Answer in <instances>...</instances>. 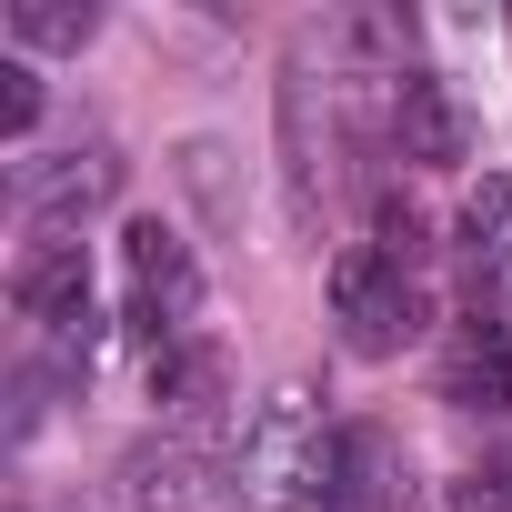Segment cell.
Segmentation results:
<instances>
[{"instance_id": "6da1fadb", "label": "cell", "mask_w": 512, "mask_h": 512, "mask_svg": "<svg viewBox=\"0 0 512 512\" xmlns=\"http://www.w3.org/2000/svg\"><path fill=\"white\" fill-rule=\"evenodd\" d=\"M332 442H342V422L322 412V392L282 382L231 442V502L241 512H312L332 482Z\"/></svg>"}, {"instance_id": "7a4b0ae2", "label": "cell", "mask_w": 512, "mask_h": 512, "mask_svg": "<svg viewBox=\"0 0 512 512\" xmlns=\"http://www.w3.org/2000/svg\"><path fill=\"white\" fill-rule=\"evenodd\" d=\"M332 322H342V352H362V362H392V352H402V342H422V322H432V302H422V272H402L392 251L352 241L342 262H332Z\"/></svg>"}, {"instance_id": "3957f363", "label": "cell", "mask_w": 512, "mask_h": 512, "mask_svg": "<svg viewBox=\"0 0 512 512\" xmlns=\"http://www.w3.org/2000/svg\"><path fill=\"white\" fill-rule=\"evenodd\" d=\"M121 272H131V332L151 342V362L171 342H191V322H201V262H191V241L171 221H131L121 231Z\"/></svg>"}, {"instance_id": "277c9868", "label": "cell", "mask_w": 512, "mask_h": 512, "mask_svg": "<svg viewBox=\"0 0 512 512\" xmlns=\"http://www.w3.org/2000/svg\"><path fill=\"white\" fill-rule=\"evenodd\" d=\"M11 302L31 332H51L61 352L91 362V262H81L71 231H31V251L11 262Z\"/></svg>"}, {"instance_id": "5b68a950", "label": "cell", "mask_w": 512, "mask_h": 512, "mask_svg": "<svg viewBox=\"0 0 512 512\" xmlns=\"http://www.w3.org/2000/svg\"><path fill=\"white\" fill-rule=\"evenodd\" d=\"M121 191V161L91 141V151H51V161H21V181H11V201H21V221L31 231H71L81 211H101Z\"/></svg>"}, {"instance_id": "8992f818", "label": "cell", "mask_w": 512, "mask_h": 512, "mask_svg": "<svg viewBox=\"0 0 512 512\" xmlns=\"http://www.w3.org/2000/svg\"><path fill=\"white\" fill-rule=\"evenodd\" d=\"M402 502H412V472H402L392 432H382V422H342V442H332V482H322L312 512H402Z\"/></svg>"}, {"instance_id": "52a82bcc", "label": "cell", "mask_w": 512, "mask_h": 512, "mask_svg": "<svg viewBox=\"0 0 512 512\" xmlns=\"http://www.w3.org/2000/svg\"><path fill=\"white\" fill-rule=\"evenodd\" d=\"M442 402H462V412H512V322H502V312L452 322V342H442Z\"/></svg>"}, {"instance_id": "ba28073f", "label": "cell", "mask_w": 512, "mask_h": 512, "mask_svg": "<svg viewBox=\"0 0 512 512\" xmlns=\"http://www.w3.org/2000/svg\"><path fill=\"white\" fill-rule=\"evenodd\" d=\"M452 251H462V292H472V312H502V302H512V181H482V191L462 201Z\"/></svg>"}, {"instance_id": "9c48e42d", "label": "cell", "mask_w": 512, "mask_h": 512, "mask_svg": "<svg viewBox=\"0 0 512 512\" xmlns=\"http://www.w3.org/2000/svg\"><path fill=\"white\" fill-rule=\"evenodd\" d=\"M392 141H402V161H422V171L462 161V111H452V91H442L432 71H402V81H392Z\"/></svg>"}, {"instance_id": "30bf717a", "label": "cell", "mask_w": 512, "mask_h": 512, "mask_svg": "<svg viewBox=\"0 0 512 512\" xmlns=\"http://www.w3.org/2000/svg\"><path fill=\"white\" fill-rule=\"evenodd\" d=\"M121 502H131V512H191V502H201V452H191V432L131 442V452H121Z\"/></svg>"}, {"instance_id": "8fae6325", "label": "cell", "mask_w": 512, "mask_h": 512, "mask_svg": "<svg viewBox=\"0 0 512 512\" xmlns=\"http://www.w3.org/2000/svg\"><path fill=\"white\" fill-rule=\"evenodd\" d=\"M151 402H161V422L171 432H201L211 422V402H221V352L191 332V342H171L161 362H151Z\"/></svg>"}, {"instance_id": "7c38bea8", "label": "cell", "mask_w": 512, "mask_h": 512, "mask_svg": "<svg viewBox=\"0 0 512 512\" xmlns=\"http://www.w3.org/2000/svg\"><path fill=\"white\" fill-rule=\"evenodd\" d=\"M91 31H101L91 0H11V41L21 51H81Z\"/></svg>"}, {"instance_id": "4fadbf2b", "label": "cell", "mask_w": 512, "mask_h": 512, "mask_svg": "<svg viewBox=\"0 0 512 512\" xmlns=\"http://www.w3.org/2000/svg\"><path fill=\"white\" fill-rule=\"evenodd\" d=\"M31 121H41V71H31V61H0V131L21 141Z\"/></svg>"}, {"instance_id": "5bb4252c", "label": "cell", "mask_w": 512, "mask_h": 512, "mask_svg": "<svg viewBox=\"0 0 512 512\" xmlns=\"http://www.w3.org/2000/svg\"><path fill=\"white\" fill-rule=\"evenodd\" d=\"M462 512H512V452L502 462H482V472H462V492H452Z\"/></svg>"}]
</instances>
